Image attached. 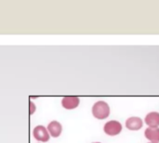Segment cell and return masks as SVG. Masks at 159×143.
<instances>
[{
	"mask_svg": "<svg viewBox=\"0 0 159 143\" xmlns=\"http://www.w3.org/2000/svg\"><path fill=\"white\" fill-rule=\"evenodd\" d=\"M144 136L151 142L159 143V127H148L144 131Z\"/></svg>",
	"mask_w": 159,
	"mask_h": 143,
	"instance_id": "ba28073f",
	"label": "cell"
},
{
	"mask_svg": "<svg viewBox=\"0 0 159 143\" xmlns=\"http://www.w3.org/2000/svg\"><path fill=\"white\" fill-rule=\"evenodd\" d=\"M47 129L48 131L49 136H51L53 138H58L61 136V134L62 132V126L58 121H52L48 124Z\"/></svg>",
	"mask_w": 159,
	"mask_h": 143,
	"instance_id": "5b68a950",
	"label": "cell"
},
{
	"mask_svg": "<svg viewBox=\"0 0 159 143\" xmlns=\"http://www.w3.org/2000/svg\"><path fill=\"white\" fill-rule=\"evenodd\" d=\"M143 122L140 117H129L127 121H126V127L129 130H139L143 127Z\"/></svg>",
	"mask_w": 159,
	"mask_h": 143,
	"instance_id": "8992f818",
	"label": "cell"
},
{
	"mask_svg": "<svg viewBox=\"0 0 159 143\" xmlns=\"http://www.w3.org/2000/svg\"><path fill=\"white\" fill-rule=\"evenodd\" d=\"M80 103V100L78 97L75 96H69V97H63L61 100V105L64 109L67 110H73L75 109Z\"/></svg>",
	"mask_w": 159,
	"mask_h": 143,
	"instance_id": "277c9868",
	"label": "cell"
},
{
	"mask_svg": "<svg viewBox=\"0 0 159 143\" xmlns=\"http://www.w3.org/2000/svg\"><path fill=\"white\" fill-rule=\"evenodd\" d=\"M92 143H101V142H92Z\"/></svg>",
	"mask_w": 159,
	"mask_h": 143,
	"instance_id": "30bf717a",
	"label": "cell"
},
{
	"mask_svg": "<svg viewBox=\"0 0 159 143\" xmlns=\"http://www.w3.org/2000/svg\"><path fill=\"white\" fill-rule=\"evenodd\" d=\"M35 112V105L33 101H30V114H34Z\"/></svg>",
	"mask_w": 159,
	"mask_h": 143,
	"instance_id": "9c48e42d",
	"label": "cell"
},
{
	"mask_svg": "<svg viewBox=\"0 0 159 143\" xmlns=\"http://www.w3.org/2000/svg\"><path fill=\"white\" fill-rule=\"evenodd\" d=\"M33 135L34 139L41 142H47L49 141V134L48 129L44 126H36L33 130Z\"/></svg>",
	"mask_w": 159,
	"mask_h": 143,
	"instance_id": "3957f363",
	"label": "cell"
},
{
	"mask_svg": "<svg viewBox=\"0 0 159 143\" xmlns=\"http://www.w3.org/2000/svg\"><path fill=\"white\" fill-rule=\"evenodd\" d=\"M103 130H104L105 134H107L108 136H116V135L121 133V131H122V125H121L120 122L116 121V120L108 121L104 125Z\"/></svg>",
	"mask_w": 159,
	"mask_h": 143,
	"instance_id": "7a4b0ae2",
	"label": "cell"
},
{
	"mask_svg": "<svg viewBox=\"0 0 159 143\" xmlns=\"http://www.w3.org/2000/svg\"><path fill=\"white\" fill-rule=\"evenodd\" d=\"M149 143H155V142H149Z\"/></svg>",
	"mask_w": 159,
	"mask_h": 143,
	"instance_id": "8fae6325",
	"label": "cell"
},
{
	"mask_svg": "<svg viewBox=\"0 0 159 143\" xmlns=\"http://www.w3.org/2000/svg\"><path fill=\"white\" fill-rule=\"evenodd\" d=\"M145 124L149 127H159V113L151 112L145 116Z\"/></svg>",
	"mask_w": 159,
	"mask_h": 143,
	"instance_id": "52a82bcc",
	"label": "cell"
},
{
	"mask_svg": "<svg viewBox=\"0 0 159 143\" xmlns=\"http://www.w3.org/2000/svg\"><path fill=\"white\" fill-rule=\"evenodd\" d=\"M92 114L99 120L106 119L110 115V107L105 101H99L92 107Z\"/></svg>",
	"mask_w": 159,
	"mask_h": 143,
	"instance_id": "6da1fadb",
	"label": "cell"
}]
</instances>
